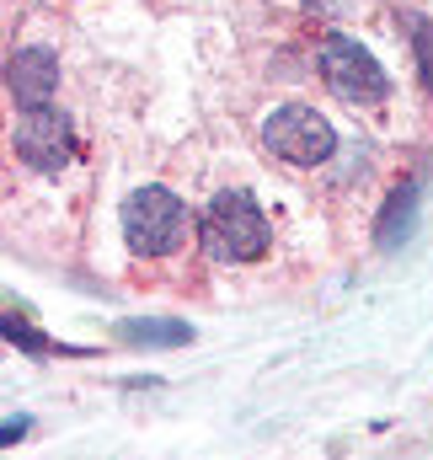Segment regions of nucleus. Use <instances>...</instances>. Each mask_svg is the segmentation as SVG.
<instances>
[{"instance_id":"obj_1","label":"nucleus","mask_w":433,"mask_h":460,"mask_svg":"<svg viewBox=\"0 0 433 460\" xmlns=\"http://www.w3.org/2000/svg\"><path fill=\"white\" fill-rule=\"evenodd\" d=\"M199 241L215 262H257L268 252V215L246 188H225L199 220Z\"/></svg>"},{"instance_id":"obj_2","label":"nucleus","mask_w":433,"mask_h":460,"mask_svg":"<svg viewBox=\"0 0 433 460\" xmlns=\"http://www.w3.org/2000/svg\"><path fill=\"white\" fill-rule=\"evenodd\" d=\"M188 235V204L172 188H134L123 199V241L139 257H166Z\"/></svg>"},{"instance_id":"obj_3","label":"nucleus","mask_w":433,"mask_h":460,"mask_svg":"<svg viewBox=\"0 0 433 460\" xmlns=\"http://www.w3.org/2000/svg\"><path fill=\"white\" fill-rule=\"evenodd\" d=\"M262 145L289 166H322L337 150V128L326 113L305 108V102H284L262 118Z\"/></svg>"},{"instance_id":"obj_4","label":"nucleus","mask_w":433,"mask_h":460,"mask_svg":"<svg viewBox=\"0 0 433 460\" xmlns=\"http://www.w3.org/2000/svg\"><path fill=\"white\" fill-rule=\"evenodd\" d=\"M322 81L353 108H369V102H380L391 92V75L380 70V59L348 32H331L322 43Z\"/></svg>"},{"instance_id":"obj_5","label":"nucleus","mask_w":433,"mask_h":460,"mask_svg":"<svg viewBox=\"0 0 433 460\" xmlns=\"http://www.w3.org/2000/svg\"><path fill=\"white\" fill-rule=\"evenodd\" d=\"M11 145H16V161H27V166L43 172V177H59V172L70 166L75 134H70V118L65 113H54V108H32V113H22L16 134H11Z\"/></svg>"},{"instance_id":"obj_6","label":"nucleus","mask_w":433,"mask_h":460,"mask_svg":"<svg viewBox=\"0 0 433 460\" xmlns=\"http://www.w3.org/2000/svg\"><path fill=\"white\" fill-rule=\"evenodd\" d=\"M5 92H11V102H16L22 113L49 108V102H54V92H59V54H54V49H43V43L16 49V54L5 59Z\"/></svg>"},{"instance_id":"obj_7","label":"nucleus","mask_w":433,"mask_h":460,"mask_svg":"<svg viewBox=\"0 0 433 460\" xmlns=\"http://www.w3.org/2000/svg\"><path fill=\"white\" fill-rule=\"evenodd\" d=\"M112 332H118V343H128V348H188L193 343V327L177 322V316H134V322H118Z\"/></svg>"},{"instance_id":"obj_8","label":"nucleus","mask_w":433,"mask_h":460,"mask_svg":"<svg viewBox=\"0 0 433 460\" xmlns=\"http://www.w3.org/2000/svg\"><path fill=\"white\" fill-rule=\"evenodd\" d=\"M418 226V182H402L391 199H385V209H380V220H375V241L380 246H402L407 235Z\"/></svg>"},{"instance_id":"obj_9","label":"nucleus","mask_w":433,"mask_h":460,"mask_svg":"<svg viewBox=\"0 0 433 460\" xmlns=\"http://www.w3.org/2000/svg\"><path fill=\"white\" fill-rule=\"evenodd\" d=\"M412 49H418V75H423V86H433V22L429 16H412Z\"/></svg>"},{"instance_id":"obj_10","label":"nucleus","mask_w":433,"mask_h":460,"mask_svg":"<svg viewBox=\"0 0 433 460\" xmlns=\"http://www.w3.org/2000/svg\"><path fill=\"white\" fill-rule=\"evenodd\" d=\"M5 343H22L27 353H43V348H49L32 327H27V322H22V316H5Z\"/></svg>"},{"instance_id":"obj_11","label":"nucleus","mask_w":433,"mask_h":460,"mask_svg":"<svg viewBox=\"0 0 433 460\" xmlns=\"http://www.w3.org/2000/svg\"><path fill=\"white\" fill-rule=\"evenodd\" d=\"M27 429H32V423H27V418H11V423H5V434H0V445H5V450H11V445H16V439H27Z\"/></svg>"},{"instance_id":"obj_12","label":"nucleus","mask_w":433,"mask_h":460,"mask_svg":"<svg viewBox=\"0 0 433 460\" xmlns=\"http://www.w3.org/2000/svg\"><path fill=\"white\" fill-rule=\"evenodd\" d=\"M311 11H322V16H342V11H353V0H305Z\"/></svg>"}]
</instances>
